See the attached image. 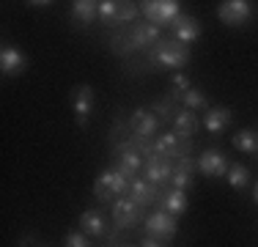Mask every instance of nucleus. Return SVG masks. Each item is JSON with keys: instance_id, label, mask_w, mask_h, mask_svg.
Returning a JSON list of instances; mask_svg holds the SVG:
<instances>
[{"instance_id": "8", "label": "nucleus", "mask_w": 258, "mask_h": 247, "mask_svg": "<svg viewBox=\"0 0 258 247\" xmlns=\"http://www.w3.org/2000/svg\"><path fill=\"white\" fill-rule=\"evenodd\" d=\"M110 217H113V225L118 228V231H124V228H132L143 220V206L132 203L129 198H118V201H113Z\"/></svg>"}, {"instance_id": "12", "label": "nucleus", "mask_w": 258, "mask_h": 247, "mask_svg": "<svg viewBox=\"0 0 258 247\" xmlns=\"http://www.w3.org/2000/svg\"><path fill=\"white\" fill-rule=\"evenodd\" d=\"M129 129H132L135 138H154L159 129V118L154 115L151 107H138L132 115H129Z\"/></svg>"}, {"instance_id": "14", "label": "nucleus", "mask_w": 258, "mask_h": 247, "mask_svg": "<svg viewBox=\"0 0 258 247\" xmlns=\"http://www.w3.org/2000/svg\"><path fill=\"white\" fill-rule=\"evenodd\" d=\"M25 69H28V58L20 47L6 44L0 49V72H3L6 77H20Z\"/></svg>"}, {"instance_id": "23", "label": "nucleus", "mask_w": 258, "mask_h": 247, "mask_svg": "<svg viewBox=\"0 0 258 247\" xmlns=\"http://www.w3.org/2000/svg\"><path fill=\"white\" fill-rule=\"evenodd\" d=\"M233 146L244 154H258V132L255 129H239V132H233Z\"/></svg>"}, {"instance_id": "16", "label": "nucleus", "mask_w": 258, "mask_h": 247, "mask_svg": "<svg viewBox=\"0 0 258 247\" xmlns=\"http://www.w3.org/2000/svg\"><path fill=\"white\" fill-rule=\"evenodd\" d=\"M80 231H83L85 236H96V239L107 236L110 225H107V220H104L102 209H85V212L80 214Z\"/></svg>"}, {"instance_id": "3", "label": "nucleus", "mask_w": 258, "mask_h": 247, "mask_svg": "<svg viewBox=\"0 0 258 247\" xmlns=\"http://www.w3.org/2000/svg\"><path fill=\"white\" fill-rule=\"evenodd\" d=\"M129 181H132V178H126L118 168L102 170L99 178L94 181V195H96V201H102V203L118 201V198L129 190Z\"/></svg>"}, {"instance_id": "6", "label": "nucleus", "mask_w": 258, "mask_h": 247, "mask_svg": "<svg viewBox=\"0 0 258 247\" xmlns=\"http://www.w3.org/2000/svg\"><path fill=\"white\" fill-rule=\"evenodd\" d=\"M189 151H192V140H184L176 132H165L154 140V154L162 159H181L189 157Z\"/></svg>"}, {"instance_id": "19", "label": "nucleus", "mask_w": 258, "mask_h": 247, "mask_svg": "<svg viewBox=\"0 0 258 247\" xmlns=\"http://www.w3.org/2000/svg\"><path fill=\"white\" fill-rule=\"evenodd\" d=\"M228 124H231V107L217 104V107H209V110H206V115H204L206 132L220 135V132H225V129H228Z\"/></svg>"}, {"instance_id": "26", "label": "nucleus", "mask_w": 258, "mask_h": 247, "mask_svg": "<svg viewBox=\"0 0 258 247\" xmlns=\"http://www.w3.org/2000/svg\"><path fill=\"white\" fill-rule=\"evenodd\" d=\"M140 17V3H121L118 14H115V22L113 25H126V22H135Z\"/></svg>"}, {"instance_id": "5", "label": "nucleus", "mask_w": 258, "mask_h": 247, "mask_svg": "<svg viewBox=\"0 0 258 247\" xmlns=\"http://www.w3.org/2000/svg\"><path fill=\"white\" fill-rule=\"evenodd\" d=\"M176 233H179V225H176V217L168 214L165 209L149 214L146 217V236L151 239H159V242H173Z\"/></svg>"}, {"instance_id": "30", "label": "nucleus", "mask_w": 258, "mask_h": 247, "mask_svg": "<svg viewBox=\"0 0 258 247\" xmlns=\"http://www.w3.org/2000/svg\"><path fill=\"white\" fill-rule=\"evenodd\" d=\"M140 247H165V242H159V239H151V236H146L143 239V244Z\"/></svg>"}, {"instance_id": "27", "label": "nucleus", "mask_w": 258, "mask_h": 247, "mask_svg": "<svg viewBox=\"0 0 258 247\" xmlns=\"http://www.w3.org/2000/svg\"><path fill=\"white\" fill-rule=\"evenodd\" d=\"M118 9H121L118 0H102V3H99V20L113 25V22H115V14H118Z\"/></svg>"}, {"instance_id": "1", "label": "nucleus", "mask_w": 258, "mask_h": 247, "mask_svg": "<svg viewBox=\"0 0 258 247\" xmlns=\"http://www.w3.org/2000/svg\"><path fill=\"white\" fill-rule=\"evenodd\" d=\"M159 39H162V28H157L151 22H140V25H129L126 36L115 33L110 39V44L118 55H129V52H140V49H151Z\"/></svg>"}, {"instance_id": "9", "label": "nucleus", "mask_w": 258, "mask_h": 247, "mask_svg": "<svg viewBox=\"0 0 258 247\" xmlns=\"http://www.w3.org/2000/svg\"><path fill=\"white\" fill-rule=\"evenodd\" d=\"M72 107H75L77 127H88L91 113H94V88L88 83L75 85V91H72Z\"/></svg>"}, {"instance_id": "22", "label": "nucleus", "mask_w": 258, "mask_h": 247, "mask_svg": "<svg viewBox=\"0 0 258 247\" xmlns=\"http://www.w3.org/2000/svg\"><path fill=\"white\" fill-rule=\"evenodd\" d=\"M159 206H162L168 214L179 217V214L187 212V193H184V190H170V193H162Z\"/></svg>"}, {"instance_id": "10", "label": "nucleus", "mask_w": 258, "mask_h": 247, "mask_svg": "<svg viewBox=\"0 0 258 247\" xmlns=\"http://www.w3.org/2000/svg\"><path fill=\"white\" fill-rule=\"evenodd\" d=\"M115 157H118V165H115V168L124 173L126 178H135V176H138V170H143L146 157L132 143H129V140H124V143L115 146Z\"/></svg>"}, {"instance_id": "21", "label": "nucleus", "mask_w": 258, "mask_h": 247, "mask_svg": "<svg viewBox=\"0 0 258 247\" xmlns=\"http://www.w3.org/2000/svg\"><path fill=\"white\" fill-rule=\"evenodd\" d=\"M99 17V3L96 0H75L72 3V20L77 25H91Z\"/></svg>"}, {"instance_id": "29", "label": "nucleus", "mask_w": 258, "mask_h": 247, "mask_svg": "<svg viewBox=\"0 0 258 247\" xmlns=\"http://www.w3.org/2000/svg\"><path fill=\"white\" fill-rule=\"evenodd\" d=\"M173 85H176V94H184V91L192 88L189 77H187V74H181V72H176V74H173Z\"/></svg>"}, {"instance_id": "17", "label": "nucleus", "mask_w": 258, "mask_h": 247, "mask_svg": "<svg viewBox=\"0 0 258 247\" xmlns=\"http://www.w3.org/2000/svg\"><path fill=\"white\" fill-rule=\"evenodd\" d=\"M195 168L198 165L192 162L189 157H181L179 162L173 165V173H170V184H173V190H192V184H195Z\"/></svg>"}, {"instance_id": "2", "label": "nucleus", "mask_w": 258, "mask_h": 247, "mask_svg": "<svg viewBox=\"0 0 258 247\" xmlns=\"http://www.w3.org/2000/svg\"><path fill=\"white\" fill-rule=\"evenodd\" d=\"M149 64L151 66H162V69H184L189 64V47L181 44L179 39H159L154 47L149 49Z\"/></svg>"}, {"instance_id": "28", "label": "nucleus", "mask_w": 258, "mask_h": 247, "mask_svg": "<svg viewBox=\"0 0 258 247\" xmlns=\"http://www.w3.org/2000/svg\"><path fill=\"white\" fill-rule=\"evenodd\" d=\"M66 247H91V242L83 231H72L66 233Z\"/></svg>"}, {"instance_id": "20", "label": "nucleus", "mask_w": 258, "mask_h": 247, "mask_svg": "<svg viewBox=\"0 0 258 247\" xmlns=\"http://www.w3.org/2000/svg\"><path fill=\"white\" fill-rule=\"evenodd\" d=\"M173 132L179 135L184 140H192L195 132H198V115L192 113V110H179V113L173 115Z\"/></svg>"}, {"instance_id": "24", "label": "nucleus", "mask_w": 258, "mask_h": 247, "mask_svg": "<svg viewBox=\"0 0 258 247\" xmlns=\"http://www.w3.org/2000/svg\"><path fill=\"white\" fill-rule=\"evenodd\" d=\"M179 102L184 104V110H192V113H198V110H209V102H206V94L201 88H189L179 94Z\"/></svg>"}, {"instance_id": "18", "label": "nucleus", "mask_w": 258, "mask_h": 247, "mask_svg": "<svg viewBox=\"0 0 258 247\" xmlns=\"http://www.w3.org/2000/svg\"><path fill=\"white\" fill-rule=\"evenodd\" d=\"M170 28H173V39H179L181 44H192L195 39H201V22L195 20V17L181 14Z\"/></svg>"}, {"instance_id": "32", "label": "nucleus", "mask_w": 258, "mask_h": 247, "mask_svg": "<svg viewBox=\"0 0 258 247\" xmlns=\"http://www.w3.org/2000/svg\"><path fill=\"white\" fill-rule=\"evenodd\" d=\"M253 198H255V203H258V181H255V187H253Z\"/></svg>"}, {"instance_id": "11", "label": "nucleus", "mask_w": 258, "mask_h": 247, "mask_svg": "<svg viewBox=\"0 0 258 247\" xmlns=\"http://www.w3.org/2000/svg\"><path fill=\"white\" fill-rule=\"evenodd\" d=\"M126 198L132 203H138V206H151V203L162 201V190L157 187V184L146 181V178H138L135 176L132 181H129V190H126Z\"/></svg>"}, {"instance_id": "13", "label": "nucleus", "mask_w": 258, "mask_h": 247, "mask_svg": "<svg viewBox=\"0 0 258 247\" xmlns=\"http://www.w3.org/2000/svg\"><path fill=\"white\" fill-rule=\"evenodd\" d=\"M195 165H198V170L204 173V176H214V178L225 176V173H228V168H231L228 157H225L220 148H206V151L201 154L198 159H195Z\"/></svg>"}, {"instance_id": "25", "label": "nucleus", "mask_w": 258, "mask_h": 247, "mask_svg": "<svg viewBox=\"0 0 258 247\" xmlns=\"http://www.w3.org/2000/svg\"><path fill=\"white\" fill-rule=\"evenodd\" d=\"M228 184L233 190H244L250 184V170L244 165H231L228 168Z\"/></svg>"}, {"instance_id": "15", "label": "nucleus", "mask_w": 258, "mask_h": 247, "mask_svg": "<svg viewBox=\"0 0 258 247\" xmlns=\"http://www.w3.org/2000/svg\"><path fill=\"white\" fill-rule=\"evenodd\" d=\"M170 173H173L170 159H162V157H157V154H151L143 162V178L151 184H157V187H162L165 181H170Z\"/></svg>"}, {"instance_id": "7", "label": "nucleus", "mask_w": 258, "mask_h": 247, "mask_svg": "<svg viewBox=\"0 0 258 247\" xmlns=\"http://www.w3.org/2000/svg\"><path fill=\"white\" fill-rule=\"evenodd\" d=\"M217 17L228 28H242L253 17V3H247V0H223L217 6Z\"/></svg>"}, {"instance_id": "4", "label": "nucleus", "mask_w": 258, "mask_h": 247, "mask_svg": "<svg viewBox=\"0 0 258 247\" xmlns=\"http://www.w3.org/2000/svg\"><path fill=\"white\" fill-rule=\"evenodd\" d=\"M140 14L146 17V22L162 28V25H173L181 17V3L179 0H146L140 3Z\"/></svg>"}, {"instance_id": "31", "label": "nucleus", "mask_w": 258, "mask_h": 247, "mask_svg": "<svg viewBox=\"0 0 258 247\" xmlns=\"http://www.w3.org/2000/svg\"><path fill=\"white\" fill-rule=\"evenodd\" d=\"M28 6H36V9H47V6H52L50 0H41V3H28Z\"/></svg>"}]
</instances>
